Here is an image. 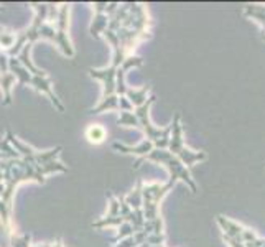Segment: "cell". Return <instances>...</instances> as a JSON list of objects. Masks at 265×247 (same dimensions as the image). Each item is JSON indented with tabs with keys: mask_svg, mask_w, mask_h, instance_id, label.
<instances>
[{
	"mask_svg": "<svg viewBox=\"0 0 265 247\" xmlns=\"http://www.w3.org/2000/svg\"><path fill=\"white\" fill-rule=\"evenodd\" d=\"M147 160H149V162H155V163H160V165H163V167H166V170L170 171V179H168V182L176 183L180 179V182H183L191 190V193H196L198 191V186L195 183L193 176H191L189 168L178 159V156H175L172 152L161 150V148H153V150L149 155H147V156H142V159H138L135 162L134 168H138Z\"/></svg>",
	"mask_w": 265,
	"mask_h": 247,
	"instance_id": "6da1fadb",
	"label": "cell"
},
{
	"mask_svg": "<svg viewBox=\"0 0 265 247\" xmlns=\"http://www.w3.org/2000/svg\"><path fill=\"white\" fill-rule=\"evenodd\" d=\"M117 70L115 66H107L104 70H89V74L91 78H95L102 81V84H104V93H102V97H109V96H114L117 94Z\"/></svg>",
	"mask_w": 265,
	"mask_h": 247,
	"instance_id": "8992f818",
	"label": "cell"
},
{
	"mask_svg": "<svg viewBox=\"0 0 265 247\" xmlns=\"http://www.w3.org/2000/svg\"><path fill=\"white\" fill-rule=\"evenodd\" d=\"M150 93V86H143L142 89H132L129 87L127 93H125V96H127V99L132 102V106H134L135 109L143 106V104L149 101L147 99V94Z\"/></svg>",
	"mask_w": 265,
	"mask_h": 247,
	"instance_id": "8fae6325",
	"label": "cell"
},
{
	"mask_svg": "<svg viewBox=\"0 0 265 247\" xmlns=\"http://www.w3.org/2000/svg\"><path fill=\"white\" fill-rule=\"evenodd\" d=\"M119 119H117V124L121 127H134V129H140V121L135 116V112H127V110H121L119 112Z\"/></svg>",
	"mask_w": 265,
	"mask_h": 247,
	"instance_id": "9a60e30c",
	"label": "cell"
},
{
	"mask_svg": "<svg viewBox=\"0 0 265 247\" xmlns=\"http://www.w3.org/2000/svg\"><path fill=\"white\" fill-rule=\"evenodd\" d=\"M53 247H63V244H61V241H56V244H55Z\"/></svg>",
	"mask_w": 265,
	"mask_h": 247,
	"instance_id": "484cf974",
	"label": "cell"
},
{
	"mask_svg": "<svg viewBox=\"0 0 265 247\" xmlns=\"http://www.w3.org/2000/svg\"><path fill=\"white\" fill-rule=\"evenodd\" d=\"M175 186V183L166 182L163 185L160 183H143V214L145 221H153L160 218V203L168 191Z\"/></svg>",
	"mask_w": 265,
	"mask_h": 247,
	"instance_id": "277c9868",
	"label": "cell"
},
{
	"mask_svg": "<svg viewBox=\"0 0 265 247\" xmlns=\"http://www.w3.org/2000/svg\"><path fill=\"white\" fill-rule=\"evenodd\" d=\"M216 221L219 224V228L223 229V234L235 237V239H240L242 241V233H244V229H246L244 226H240V224L235 222V221L224 218V216H218Z\"/></svg>",
	"mask_w": 265,
	"mask_h": 247,
	"instance_id": "9c48e42d",
	"label": "cell"
},
{
	"mask_svg": "<svg viewBox=\"0 0 265 247\" xmlns=\"http://www.w3.org/2000/svg\"><path fill=\"white\" fill-rule=\"evenodd\" d=\"M135 234V229H134V226H132L130 222H127L125 221L122 226L119 228V233H117V237H115V242H119V241H122V239H127V237H132Z\"/></svg>",
	"mask_w": 265,
	"mask_h": 247,
	"instance_id": "d6986e66",
	"label": "cell"
},
{
	"mask_svg": "<svg viewBox=\"0 0 265 247\" xmlns=\"http://www.w3.org/2000/svg\"><path fill=\"white\" fill-rule=\"evenodd\" d=\"M168 152H172L175 156L186 165L188 168L195 167L196 163L208 159V155L204 152H195L185 145L183 140V125H181V116L175 114L173 122H172V137H170V145H168Z\"/></svg>",
	"mask_w": 265,
	"mask_h": 247,
	"instance_id": "3957f363",
	"label": "cell"
},
{
	"mask_svg": "<svg viewBox=\"0 0 265 247\" xmlns=\"http://www.w3.org/2000/svg\"><path fill=\"white\" fill-rule=\"evenodd\" d=\"M35 247H51L50 244H45V245H35Z\"/></svg>",
	"mask_w": 265,
	"mask_h": 247,
	"instance_id": "4316f807",
	"label": "cell"
},
{
	"mask_svg": "<svg viewBox=\"0 0 265 247\" xmlns=\"http://www.w3.org/2000/svg\"><path fill=\"white\" fill-rule=\"evenodd\" d=\"M15 81V76L10 73H7L2 76V79H0V84H2L4 91H5V104H10L12 97H10V87H12V82Z\"/></svg>",
	"mask_w": 265,
	"mask_h": 247,
	"instance_id": "ac0fdd59",
	"label": "cell"
},
{
	"mask_svg": "<svg viewBox=\"0 0 265 247\" xmlns=\"http://www.w3.org/2000/svg\"><path fill=\"white\" fill-rule=\"evenodd\" d=\"M124 222H125V219L122 218V216H117V218H102L99 221L92 222V228H95V229H102V228H109V226L121 228Z\"/></svg>",
	"mask_w": 265,
	"mask_h": 247,
	"instance_id": "2e32d148",
	"label": "cell"
},
{
	"mask_svg": "<svg viewBox=\"0 0 265 247\" xmlns=\"http://www.w3.org/2000/svg\"><path fill=\"white\" fill-rule=\"evenodd\" d=\"M68 15H69V5H63L60 13H58V20H56V43L58 47H60V50L63 51V53L66 56L73 58L75 56V50H73V44L68 38Z\"/></svg>",
	"mask_w": 265,
	"mask_h": 247,
	"instance_id": "5b68a950",
	"label": "cell"
},
{
	"mask_svg": "<svg viewBox=\"0 0 265 247\" xmlns=\"http://www.w3.org/2000/svg\"><path fill=\"white\" fill-rule=\"evenodd\" d=\"M86 139L91 142V144L94 145H98V144H102V142L106 140V136H107V132L106 129L102 125L99 124H91L89 127L86 129Z\"/></svg>",
	"mask_w": 265,
	"mask_h": 247,
	"instance_id": "4fadbf2b",
	"label": "cell"
},
{
	"mask_svg": "<svg viewBox=\"0 0 265 247\" xmlns=\"http://www.w3.org/2000/svg\"><path fill=\"white\" fill-rule=\"evenodd\" d=\"M32 86L36 89V91H40V93H43V94H46L50 99H51V102L55 104V107L58 109V110H64V107H63V104L60 102V99H58L56 97V94H53V91H51V81L46 78V76H33V79H32Z\"/></svg>",
	"mask_w": 265,
	"mask_h": 247,
	"instance_id": "ba28073f",
	"label": "cell"
},
{
	"mask_svg": "<svg viewBox=\"0 0 265 247\" xmlns=\"http://www.w3.org/2000/svg\"><path fill=\"white\" fill-rule=\"evenodd\" d=\"M114 150L121 152V153H127V155H138L142 159V156H147L149 155L153 148H155V145H153V142L150 140H142L140 144L135 145V147H130V145H124V144H119V142H115V144L112 145Z\"/></svg>",
	"mask_w": 265,
	"mask_h": 247,
	"instance_id": "52a82bcc",
	"label": "cell"
},
{
	"mask_svg": "<svg viewBox=\"0 0 265 247\" xmlns=\"http://www.w3.org/2000/svg\"><path fill=\"white\" fill-rule=\"evenodd\" d=\"M157 97L150 96L149 101H147L143 106L135 109V116L140 121V129L143 130L147 140L153 142L155 148H161V150H168V145H170V137H172V125H168L166 129H158L152 124L150 121V107L155 104Z\"/></svg>",
	"mask_w": 265,
	"mask_h": 247,
	"instance_id": "7a4b0ae2",
	"label": "cell"
},
{
	"mask_svg": "<svg viewBox=\"0 0 265 247\" xmlns=\"http://www.w3.org/2000/svg\"><path fill=\"white\" fill-rule=\"evenodd\" d=\"M147 242L150 245H163L165 244V233L163 234H149L147 236Z\"/></svg>",
	"mask_w": 265,
	"mask_h": 247,
	"instance_id": "ffe728a7",
	"label": "cell"
},
{
	"mask_svg": "<svg viewBox=\"0 0 265 247\" xmlns=\"http://www.w3.org/2000/svg\"><path fill=\"white\" fill-rule=\"evenodd\" d=\"M143 182H137V186L134 191H130L127 196H125V201L127 205L137 211V209H142L143 208Z\"/></svg>",
	"mask_w": 265,
	"mask_h": 247,
	"instance_id": "7c38bea8",
	"label": "cell"
},
{
	"mask_svg": "<svg viewBox=\"0 0 265 247\" xmlns=\"http://www.w3.org/2000/svg\"><path fill=\"white\" fill-rule=\"evenodd\" d=\"M104 110H121L119 107V96L114 94V96H109V97H102L99 106L91 109V114H101Z\"/></svg>",
	"mask_w": 265,
	"mask_h": 247,
	"instance_id": "5bb4252c",
	"label": "cell"
},
{
	"mask_svg": "<svg viewBox=\"0 0 265 247\" xmlns=\"http://www.w3.org/2000/svg\"><path fill=\"white\" fill-rule=\"evenodd\" d=\"M223 241L229 245V247H246V244L240 241V239H235V237H231V236H226L223 234Z\"/></svg>",
	"mask_w": 265,
	"mask_h": 247,
	"instance_id": "cb8c5ba5",
	"label": "cell"
},
{
	"mask_svg": "<svg viewBox=\"0 0 265 247\" xmlns=\"http://www.w3.org/2000/svg\"><path fill=\"white\" fill-rule=\"evenodd\" d=\"M109 21H110V17L106 12H95L94 21L91 25V35L94 38H99L101 33H106V30L109 28Z\"/></svg>",
	"mask_w": 265,
	"mask_h": 247,
	"instance_id": "30bf717a",
	"label": "cell"
},
{
	"mask_svg": "<svg viewBox=\"0 0 265 247\" xmlns=\"http://www.w3.org/2000/svg\"><path fill=\"white\" fill-rule=\"evenodd\" d=\"M143 231L147 234H163V219H153V221H145Z\"/></svg>",
	"mask_w": 265,
	"mask_h": 247,
	"instance_id": "e0dca14e",
	"label": "cell"
},
{
	"mask_svg": "<svg viewBox=\"0 0 265 247\" xmlns=\"http://www.w3.org/2000/svg\"><path fill=\"white\" fill-rule=\"evenodd\" d=\"M15 41V35L13 33H0V44L5 48H9Z\"/></svg>",
	"mask_w": 265,
	"mask_h": 247,
	"instance_id": "44dd1931",
	"label": "cell"
},
{
	"mask_svg": "<svg viewBox=\"0 0 265 247\" xmlns=\"http://www.w3.org/2000/svg\"><path fill=\"white\" fill-rule=\"evenodd\" d=\"M112 247H138V244L135 241V237L132 236V237H127V239H122L119 244H114Z\"/></svg>",
	"mask_w": 265,
	"mask_h": 247,
	"instance_id": "d4e9b609",
	"label": "cell"
},
{
	"mask_svg": "<svg viewBox=\"0 0 265 247\" xmlns=\"http://www.w3.org/2000/svg\"><path fill=\"white\" fill-rule=\"evenodd\" d=\"M119 107H121V110H127V112L135 110V107L132 106V102L127 99V96H119Z\"/></svg>",
	"mask_w": 265,
	"mask_h": 247,
	"instance_id": "603a6c76",
	"label": "cell"
},
{
	"mask_svg": "<svg viewBox=\"0 0 265 247\" xmlns=\"http://www.w3.org/2000/svg\"><path fill=\"white\" fill-rule=\"evenodd\" d=\"M255 239H259V236L255 234V231H252L250 228H246L244 233H242V242L247 244V242H254Z\"/></svg>",
	"mask_w": 265,
	"mask_h": 247,
	"instance_id": "7402d4cb",
	"label": "cell"
}]
</instances>
